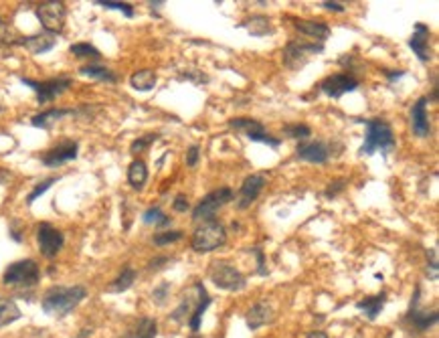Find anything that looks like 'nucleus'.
I'll return each mask as SVG.
<instances>
[{
  "label": "nucleus",
  "instance_id": "obj_1",
  "mask_svg": "<svg viewBox=\"0 0 439 338\" xmlns=\"http://www.w3.org/2000/svg\"><path fill=\"white\" fill-rule=\"evenodd\" d=\"M85 298H88V290L83 286H53L45 292L41 308L49 316L63 318L71 314Z\"/></svg>",
  "mask_w": 439,
  "mask_h": 338
},
{
  "label": "nucleus",
  "instance_id": "obj_2",
  "mask_svg": "<svg viewBox=\"0 0 439 338\" xmlns=\"http://www.w3.org/2000/svg\"><path fill=\"white\" fill-rule=\"evenodd\" d=\"M354 122L363 123L367 128L365 132V142L358 148L360 156H371L375 152L389 154L395 150L397 146V138L393 134L391 123L382 118H356Z\"/></svg>",
  "mask_w": 439,
  "mask_h": 338
},
{
  "label": "nucleus",
  "instance_id": "obj_3",
  "mask_svg": "<svg viewBox=\"0 0 439 338\" xmlns=\"http://www.w3.org/2000/svg\"><path fill=\"white\" fill-rule=\"evenodd\" d=\"M225 241H227L225 225L219 223L217 219H213V221H203L196 225L192 239H190V247L196 253H211L225 246Z\"/></svg>",
  "mask_w": 439,
  "mask_h": 338
},
{
  "label": "nucleus",
  "instance_id": "obj_4",
  "mask_svg": "<svg viewBox=\"0 0 439 338\" xmlns=\"http://www.w3.org/2000/svg\"><path fill=\"white\" fill-rule=\"evenodd\" d=\"M41 279V270L34 259H19L4 270L2 284L17 290H31Z\"/></svg>",
  "mask_w": 439,
  "mask_h": 338
},
{
  "label": "nucleus",
  "instance_id": "obj_5",
  "mask_svg": "<svg viewBox=\"0 0 439 338\" xmlns=\"http://www.w3.org/2000/svg\"><path fill=\"white\" fill-rule=\"evenodd\" d=\"M235 199V192L229 188V186H221V188H215L211 190L207 197H203L198 201V205L192 209V221L194 223H203V221H213L217 219V213L219 209H223L227 203H231Z\"/></svg>",
  "mask_w": 439,
  "mask_h": 338
},
{
  "label": "nucleus",
  "instance_id": "obj_6",
  "mask_svg": "<svg viewBox=\"0 0 439 338\" xmlns=\"http://www.w3.org/2000/svg\"><path fill=\"white\" fill-rule=\"evenodd\" d=\"M229 128L235 130V132H241L251 142L269 146L272 150H278L282 146V138L269 134L267 128L259 122V120H253V118H231L229 120Z\"/></svg>",
  "mask_w": 439,
  "mask_h": 338
},
{
  "label": "nucleus",
  "instance_id": "obj_7",
  "mask_svg": "<svg viewBox=\"0 0 439 338\" xmlns=\"http://www.w3.org/2000/svg\"><path fill=\"white\" fill-rule=\"evenodd\" d=\"M209 279L225 292H241L247 288V277L227 261H213L209 268Z\"/></svg>",
  "mask_w": 439,
  "mask_h": 338
},
{
  "label": "nucleus",
  "instance_id": "obj_8",
  "mask_svg": "<svg viewBox=\"0 0 439 338\" xmlns=\"http://www.w3.org/2000/svg\"><path fill=\"white\" fill-rule=\"evenodd\" d=\"M438 320L439 316L436 310L429 312V310H423V308H421V288L417 286V288H415V294H413V298H411V306H409L403 322L407 324L413 332L423 335V332H427L429 328H433V326L438 324Z\"/></svg>",
  "mask_w": 439,
  "mask_h": 338
},
{
  "label": "nucleus",
  "instance_id": "obj_9",
  "mask_svg": "<svg viewBox=\"0 0 439 338\" xmlns=\"http://www.w3.org/2000/svg\"><path fill=\"white\" fill-rule=\"evenodd\" d=\"M324 51L322 43H306V41H289L282 51V63L289 71L302 69L310 57L320 55Z\"/></svg>",
  "mask_w": 439,
  "mask_h": 338
},
{
  "label": "nucleus",
  "instance_id": "obj_10",
  "mask_svg": "<svg viewBox=\"0 0 439 338\" xmlns=\"http://www.w3.org/2000/svg\"><path fill=\"white\" fill-rule=\"evenodd\" d=\"M21 83L27 86V88H31L34 95H37V101L41 106H45V103L55 101L61 93L67 92L73 81H71V77H53V79H45V81L21 77Z\"/></svg>",
  "mask_w": 439,
  "mask_h": 338
},
{
  "label": "nucleus",
  "instance_id": "obj_11",
  "mask_svg": "<svg viewBox=\"0 0 439 338\" xmlns=\"http://www.w3.org/2000/svg\"><path fill=\"white\" fill-rule=\"evenodd\" d=\"M34 14L43 27L45 32L51 34H59L65 29V19H67V6L65 2L59 0H51V2H41L34 8Z\"/></svg>",
  "mask_w": 439,
  "mask_h": 338
},
{
  "label": "nucleus",
  "instance_id": "obj_12",
  "mask_svg": "<svg viewBox=\"0 0 439 338\" xmlns=\"http://www.w3.org/2000/svg\"><path fill=\"white\" fill-rule=\"evenodd\" d=\"M207 298H211V296H209L207 288L203 286V281H194V284L190 286V290H187V292L183 294L181 304L172 310L170 320L176 322V324H185V322H188L190 316L196 312V308L201 306Z\"/></svg>",
  "mask_w": 439,
  "mask_h": 338
},
{
  "label": "nucleus",
  "instance_id": "obj_13",
  "mask_svg": "<svg viewBox=\"0 0 439 338\" xmlns=\"http://www.w3.org/2000/svg\"><path fill=\"white\" fill-rule=\"evenodd\" d=\"M37 243H39V251H41L43 257L53 259V257H57V253L65 246V235L51 223H39Z\"/></svg>",
  "mask_w": 439,
  "mask_h": 338
},
{
  "label": "nucleus",
  "instance_id": "obj_14",
  "mask_svg": "<svg viewBox=\"0 0 439 338\" xmlns=\"http://www.w3.org/2000/svg\"><path fill=\"white\" fill-rule=\"evenodd\" d=\"M358 86H360V81L352 73H334V75L324 77L318 83V92L332 97V99H340L346 93L358 90Z\"/></svg>",
  "mask_w": 439,
  "mask_h": 338
},
{
  "label": "nucleus",
  "instance_id": "obj_15",
  "mask_svg": "<svg viewBox=\"0 0 439 338\" xmlns=\"http://www.w3.org/2000/svg\"><path fill=\"white\" fill-rule=\"evenodd\" d=\"M296 156L310 164H326L334 156V144L324 140H306L298 144Z\"/></svg>",
  "mask_w": 439,
  "mask_h": 338
},
{
  "label": "nucleus",
  "instance_id": "obj_16",
  "mask_svg": "<svg viewBox=\"0 0 439 338\" xmlns=\"http://www.w3.org/2000/svg\"><path fill=\"white\" fill-rule=\"evenodd\" d=\"M79 154V142L75 140H63L57 146L49 148L47 152H43L41 156V162L49 168H57L61 164H67L71 160H75Z\"/></svg>",
  "mask_w": 439,
  "mask_h": 338
},
{
  "label": "nucleus",
  "instance_id": "obj_17",
  "mask_svg": "<svg viewBox=\"0 0 439 338\" xmlns=\"http://www.w3.org/2000/svg\"><path fill=\"white\" fill-rule=\"evenodd\" d=\"M265 183H267V177L263 172H253L249 175L243 185L239 188V195H237V209L239 211H245L249 209L251 205L257 201V197L261 195V190L265 188Z\"/></svg>",
  "mask_w": 439,
  "mask_h": 338
},
{
  "label": "nucleus",
  "instance_id": "obj_18",
  "mask_svg": "<svg viewBox=\"0 0 439 338\" xmlns=\"http://www.w3.org/2000/svg\"><path fill=\"white\" fill-rule=\"evenodd\" d=\"M427 103H429V95H421L413 108H411V130L417 138H429L431 136V122H429V114H427Z\"/></svg>",
  "mask_w": 439,
  "mask_h": 338
},
{
  "label": "nucleus",
  "instance_id": "obj_19",
  "mask_svg": "<svg viewBox=\"0 0 439 338\" xmlns=\"http://www.w3.org/2000/svg\"><path fill=\"white\" fill-rule=\"evenodd\" d=\"M429 37H431V31L425 23H417L415 29H413V34L409 39V47L411 51L417 55V59L421 63H429L433 59V53H431V45H429Z\"/></svg>",
  "mask_w": 439,
  "mask_h": 338
},
{
  "label": "nucleus",
  "instance_id": "obj_20",
  "mask_svg": "<svg viewBox=\"0 0 439 338\" xmlns=\"http://www.w3.org/2000/svg\"><path fill=\"white\" fill-rule=\"evenodd\" d=\"M294 25L296 31H300L302 34L314 39V43H322L328 41V37L332 34V29L328 27V23L324 21H308V19H298V17H287Z\"/></svg>",
  "mask_w": 439,
  "mask_h": 338
},
{
  "label": "nucleus",
  "instance_id": "obj_21",
  "mask_svg": "<svg viewBox=\"0 0 439 338\" xmlns=\"http://www.w3.org/2000/svg\"><path fill=\"white\" fill-rule=\"evenodd\" d=\"M12 45H21L25 47L29 53L32 55H43L47 51H51L55 45H57V34H51V32H37V34H31V37H21L19 41H14Z\"/></svg>",
  "mask_w": 439,
  "mask_h": 338
},
{
  "label": "nucleus",
  "instance_id": "obj_22",
  "mask_svg": "<svg viewBox=\"0 0 439 338\" xmlns=\"http://www.w3.org/2000/svg\"><path fill=\"white\" fill-rule=\"evenodd\" d=\"M274 320H276V312H274L272 304H267V302L253 304L247 310V314H245V322H247V328H249L251 332L259 330L265 324H272Z\"/></svg>",
  "mask_w": 439,
  "mask_h": 338
},
{
  "label": "nucleus",
  "instance_id": "obj_23",
  "mask_svg": "<svg viewBox=\"0 0 439 338\" xmlns=\"http://www.w3.org/2000/svg\"><path fill=\"white\" fill-rule=\"evenodd\" d=\"M75 114H77L75 110H67V108H51V110H47V112H41V114L32 116L31 123L34 126V128L49 130L53 123L61 122L63 118H67V116H75Z\"/></svg>",
  "mask_w": 439,
  "mask_h": 338
},
{
  "label": "nucleus",
  "instance_id": "obj_24",
  "mask_svg": "<svg viewBox=\"0 0 439 338\" xmlns=\"http://www.w3.org/2000/svg\"><path fill=\"white\" fill-rule=\"evenodd\" d=\"M387 304V292L382 290L380 294H376V296H369V298H363V300H358L356 302V310L358 312H363V316L367 318V320H376L378 318V314H380V310L385 308Z\"/></svg>",
  "mask_w": 439,
  "mask_h": 338
},
{
  "label": "nucleus",
  "instance_id": "obj_25",
  "mask_svg": "<svg viewBox=\"0 0 439 338\" xmlns=\"http://www.w3.org/2000/svg\"><path fill=\"white\" fill-rule=\"evenodd\" d=\"M158 75L154 69H138L130 77V86L136 92H152L156 88Z\"/></svg>",
  "mask_w": 439,
  "mask_h": 338
},
{
  "label": "nucleus",
  "instance_id": "obj_26",
  "mask_svg": "<svg viewBox=\"0 0 439 338\" xmlns=\"http://www.w3.org/2000/svg\"><path fill=\"white\" fill-rule=\"evenodd\" d=\"M158 335V324L154 318H140L136 320V324L132 328H127L122 338H156Z\"/></svg>",
  "mask_w": 439,
  "mask_h": 338
},
{
  "label": "nucleus",
  "instance_id": "obj_27",
  "mask_svg": "<svg viewBox=\"0 0 439 338\" xmlns=\"http://www.w3.org/2000/svg\"><path fill=\"white\" fill-rule=\"evenodd\" d=\"M79 75L90 77V79H95V81H103V83H118V75H116V71H112V69H110V67H105V65H97V63L83 65V67L79 69Z\"/></svg>",
  "mask_w": 439,
  "mask_h": 338
},
{
  "label": "nucleus",
  "instance_id": "obj_28",
  "mask_svg": "<svg viewBox=\"0 0 439 338\" xmlns=\"http://www.w3.org/2000/svg\"><path fill=\"white\" fill-rule=\"evenodd\" d=\"M127 183L134 190H142L148 183V166L144 160L136 158L132 160V164L127 166Z\"/></svg>",
  "mask_w": 439,
  "mask_h": 338
},
{
  "label": "nucleus",
  "instance_id": "obj_29",
  "mask_svg": "<svg viewBox=\"0 0 439 338\" xmlns=\"http://www.w3.org/2000/svg\"><path fill=\"white\" fill-rule=\"evenodd\" d=\"M239 27L247 29L251 37H265L272 32V21L265 14H251L247 21H243Z\"/></svg>",
  "mask_w": 439,
  "mask_h": 338
},
{
  "label": "nucleus",
  "instance_id": "obj_30",
  "mask_svg": "<svg viewBox=\"0 0 439 338\" xmlns=\"http://www.w3.org/2000/svg\"><path fill=\"white\" fill-rule=\"evenodd\" d=\"M136 277H138V272H136L132 266H124L122 272H120V276L116 277V279L108 286V292H110V294H122V292L130 290V288L134 286Z\"/></svg>",
  "mask_w": 439,
  "mask_h": 338
},
{
  "label": "nucleus",
  "instance_id": "obj_31",
  "mask_svg": "<svg viewBox=\"0 0 439 338\" xmlns=\"http://www.w3.org/2000/svg\"><path fill=\"white\" fill-rule=\"evenodd\" d=\"M23 316L19 304L12 298H2L0 296V328L10 326L12 322H17Z\"/></svg>",
  "mask_w": 439,
  "mask_h": 338
},
{
  "label": "nucleus",
  "instance_id": "obj_32",
  "mask_svg": "<svg viewBox=\"0 0 439 338\" xmlns=\"http://www.w3.org/2000/svg\"><path fill=\"white\" fill-rule=\"evenodd\" d=\"M282 134L285 138L306 142V140L312 136V130H310V126H306V123H285L282 128Z\"/></svg>",
  "mask_w": 439,
  "mask_h": 338
},
{
  "label": "nucleus",
  "instance_id": "obj_33",
  "mask_svg": "<svg viewBox=\"0 0 439 338\" xmlns=\"http://www.w3.org/2000/svg\"><path fill=\"white\" fill-rule=\"evenodd\" d=\"M69 51L77 59H90V61H99L101 59L99 49H95L94 45H90V43H75V45H71Z\"/></svg>",
  "mask_w": 439,
  "mask_h": 338
},
{
  "label": "nucleus",
  "instance_id": "obj_34",
  "mask_svg": "<svg viewBox=\"0 0 439 338\" xmlns=\"http://www.w3.org/2000/svg\"><path fill=\"white\" fill-rule=\"evenodd\" d=\"M142 221H144L146 225H154V227H168V225L172 223V219L166 215L160 207H150V209H146L144 215H142Z\"/></svg>",
  "mask_w": 439,
  "mask_h": 338
},
{
  "label": "nucleus",
  "instance_id": "obj_35",
  "mask_svg": "<svg viewBox=\"0 0 439 338\" xmlns=\"http://www.w3.org/2000/svg\"><path fill=\"white\" fill-rule=\"evenodd\" d=\"M183 237H185V233H183V231H178V229H174V231H158V233H154L152 241H154V246L164 247V246H170V243H176V241H181Z\"/></svg>",
  "mask_w": 439,
  "mask_h": 338
},
{
  "label": "nucleus",
  "instance_id": "obj_36",
  "mask_svg": "<svg viewBox=\"0 0 439 338\" xmlns=\"http://www.w3.org/2000/svg\"><path fill=\"white\" fill-rule=\"evenodd\" d=\"M57 181H59V177H49V179H45V181H41V183H39V185L34 186V188H32L31 192L27 195V205L31 207L32 203H34V201H37V199H39L41 195H45V192H47V190H49L51 186L55 185Z\"/></svg>",
  "mask_w": 439,
  "mask_h": 338
},
{
  "label": "nucleus",
  "instance_id": "obj_37",
  "mask_svg": "<svg viewBox=\"0 0 439 338\" xmlns=\"http://www.w3.org/2000/svg\"><path fill=\"white\" fill-rule=\"evenodd\" d=\"M97 6H103V8H110V10H120L124 17L132 19L134 17V6L130 2H112V0H97L95 2Z\"/></svg>",
  "mask_w": 439,
  "mask_h": 338
},
{
  "label": "nucleus",
  "instance_id": "obj_38",
  "mask_svg": "<svg viewBox=\"0 0 439 338\" xmlns=\"http://www.w3.org/2000/svg\"><path fill=\"white\" fill-rule=\"evenodd\" d=\"M156 140H158V134H146V136H140V138H136V140L132 142L130 152L132 154L144 152V150H146V148H150Z\"/></svg>",
  "mask_w": 439,
  "mask_h": 338
},
{
  "label": "nucleus",
  "instance_id": "obj_39",
  "mask_svg": "<svg viewBox=\"0 0 439 338\" xmlns=\"http://www.w3.org/2000/svg\"><path fill=\"white\" fill-rule=\"evenodd\" d=\"M168 296H170V281H162V284H158L156 288H154V292H152V300L156 302L158 306L166 304Z\"/></svg>",
  "mask_w": 439,
  "mask_h": 338
},
{
  "label": "nucleus",
  "instance_id": "obj_40",
  "mask_svg": "<svg viewBox=\"0 0 439 338\" xmlns=\"http://www.w3.org/2000/svg\"><path fill=\"white\" fill-rule=\"evenodd\" d=\"M427 276L431 281H438V249L431 247L427 249Z\"/></svg>",
  "mask_w": 439,
  "mask_h": 338
},
{
  "label": "nucleus",
  "instance_id": "obj_41",
  "mask_svg": "<svg viewBox=\"0 0 439 338\" xmlns=\"http://www.w3.org/2000/svg\"><path fill=\"white\" fill-rule=\"evenodd\" d=\"M251 255H255V261H257V274L259 276H267V268H265V251L261 247H249L247 249Z\"/></svg>",
  "mask_w": 439,
  "mask_h": 338
},
{
  "label": "nucleus",
  "instance_id": "obj_42",
  "mask_svg": "<svg viewBox=\"0 0 439 338\" xmlns=\"http://www.w3.org/2000/svg\"><path fill=\"white\" fill-rule=\"evenodd\" d=\"M346 185H348V181L346 179H338V181H332L330 185L326 186V190H324V197L326 199H334V197H338L343 190L346 188Z\"/></svg>",
  "mask_w": 439,
  "mask_h": 338
},
{
  "label": "nucleus",
  "instance_id": "obj_43",
  "mask_svg": "<svg viewBox=\"0 0 439 338\" xmlns=\"http://www.w3.org/2000/svg\"><path fill=\"white\" fill-rule=\"evenodd\" d=\"M172 209H174L176 213H187L188 209H190V203H188L187 197H185V195H176L174 201H172Z\"/></svg>",
  "mask_w": 439,
  "mask_h": 338
},
{
  "label": "nucleus",
  "instance_id": "obj_44",
  "mask_svg": "<svg viewBox=\"0 0 439 338\" xmlns=\"http://www.w3.org/2000/svg\"><path fill=\"white\" fill-rule=\"evenodd\" d=\"M198 158H201V148L196 146V144H192L190 148L187 150V166H190V168H194L196 164H198Z\"/></svg>",
  "mask_w": 439,
  "mask_h": 338
},
{
  "label": "nucleus",
  "instance_id": "obj_45",
  "mask_svg": "<svg viewBox=\"0 0 439 338\" xmlns=\"http://www.w3.org/2000/svg\"><path fill=\"white\" fill-rule=\"evenodd\" d=\"M166 264H172V259H170L168 255H160V257H154V259L148 264V270H150V272H158V270L166 268Z\"/></svg>",
  "mask_w": 439,
  "mask_h": 338
},
{
  "label": "nucleus",
  "instance_id": "obj_46",
  "mask_svg": "<svg viewBox=\"0 0 439 338\" xmlns=\"http://www.w3.org/2000/svg\"><path fill=\"white\" fill-rule=\"evenodd\" d=\"M382 73H385V77L389 79V83H395L397 79H401V77L405 75L403 69H385Z\"/></svg>",
  "mask_w": 439,
  "mask_h": 338
},
{
  "label": "nucleus",
  "instance_id": "obj_47",
  "mask_svg": "<svg viewBox=\"0 0 439 338\" xmlns=\"http://www.w3.org/2000/svg\"><path fill=\"white\" fill-rule=\"evenodd\" d=\"M322 8H326V10H332V12H345L346 6L343 2H330V0H326V2H322L320 4Z\"/></svg>",
  "mask_w": 439,
  "mask_h": 338
},
{
  "label": "nucleus",
  "instance_id": "obj_48",
  "mask_svg": "<svg viewBox=\"0 0 439 338\" xmlns=\"http://www.w3.org/2000/svg\"><path fill=\"white\" fill-rule=\"evenodd\" d=\"M306 338H328V335L322 332V330H314V332H310Z\"/></svg>",
  "mask_w": 439,
  "mask_h": 338
},
{
  "label": "nucleus",
  "instance_id": "obj_49",
  "mask_svg": "<svg viewBox=\"0 0 439 338\" xmlns=\"http://www.w3.org/2000/svg\"><path fill=\"white\" fill-rule=\"evenodd\" d=\"M8 179H10V172H6V170H2V168H0V185H2V183H6Z\"/></svg>",
  "mask_w": 439,
  "mask_h": 338
},
{
  "label": "nucleus",
  "instance_id": "obj_50",
  "mask_svg": "<svg viewBox=\"0 0 439 338\" xmlns=\"http://www.w3.org/2000/svg\"><path fill=\"white\" fill-rule=\"evenodd\" d=\"M164 2H150V6H152V10H158L160 6H162Z\"/></svg>",
  "mask_w": 439,
  "mask_h": 338
},
{
  "label": "nucleus",
  "instance_id": "obj_51",
  "mask_svg": "<svg viewBox=\"0 0 439 338\" xmlns=\"http://www.w3.org/2000/svg\"><path fill=\"white\" fill-rule=\"evenodd\" d=\"M188 338H203V337H198V335H190Z\"/></svg>",
  "mask_w": 439,
  "mask_h": 338
},
{
  "label": "nucleus",
  "instance_id": "obj_52",
  "mask_svg": "<svg viewBox=\"0 0 439 338\" xmlns=\"http://www.w3.org/2000/svg\"><path fill=\"white\" fill-rule=\"evenodd\" d=\"M387 338H393V335H387Z\"/></svg>",
  "mask_w": 439,
  "mask_h": 338
},
{
  "label": "nucleus",
  "instance_id": "obj_53",
  "mask_svg": "<svg viewBox=\"0 0 439 338\" xmlns=\"http://www.w3.org/2000/svg\"><path fill=\"white\" fill-rule=\"evenodd\" d=\"M0 112H2V108H0Z\"/></svg>",
  "mask_w": 439,
  "mask_h": 338
}]
</instances>
